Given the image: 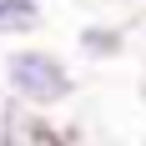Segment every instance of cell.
Instances as JSON below:
<instances>
[{
	"label": "cell",
	"instance_id": "6da1fadb",
	"mask_svg": "<svg viewBox=\"0 0 146 146\" xmlns=\"http://www.w3.org/2000/svg\"><path fill=\"white\" fill-rule=\"evenodd\" d=\"M0 81H5L10 101L30 106V111H50V106H66L76 96V71L45 45H15L0 60Z\"/></svg>",
	"mask_w": 146,
	"mask_h": 146
},
{
	"label": "cell",
	"instance_id": "7a4b0ae2",
	"mask_svg": "<svg viewBox=\"0 0 146 146\" xmlns=\"http://www.w3.org/2000/svg\"><path fill=\"white\" fill-rule=\"evenodd\" d=\"M45 25L40 0H0V40H25Z\"/></svg>",
	"mask_w": 146,
	"mask_h": 146
},
{
	"label": "cell",
	"instance_id": "3957f363",
	"mask_svg": "<svg viewBox=\"0 0 146 146\" xmlns=\"http://www.w3.org/2000/svg\"><path fill=\"white\" fill-rule=\"evenodd\" d=\"M76 45L86 60H116L126 50V30L121 25H81L76 30Z\"/></svg>",
	"mask_w": 146,
	"mask_h": 146
},
{
	"label": "cell",
	"instance_id": "277c9868",
	"mask_svg": "<svg viewBox=\"0 0 146 146\" xmlns=\"http://www.w3.org/2000/svg\"><path fill=\"white\" fill-rule=\"evenodd\" d=\"M0 146H10V101L0 96Z\"/></svg>",
	"mask_w": 146,
	"mask_h": 146
}]
</instances>
